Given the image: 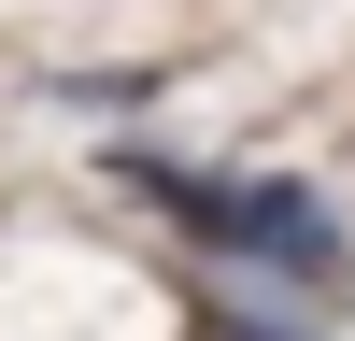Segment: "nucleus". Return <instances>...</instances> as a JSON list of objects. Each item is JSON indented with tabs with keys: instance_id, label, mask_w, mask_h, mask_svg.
<instances>
[{
	"instance_id": "nucleus-1",
	"label": "nucleus",
	"mask_w": 355,
	"mask_h": 341,
	"mask_svg": "<svg viewBox=\"0 0 355 341\" xmlns=\"http://www.w3.org/2000/svg\"><path fill=\"white\" fill-rule=\"evenodd\" d=\"M128 185L157 199L171 227H199L214 256H242V270H270V284H299V299H341V213L313 185H270V170H171V157H128Z\"/></svg>"
}]
</instances>
